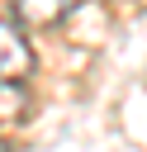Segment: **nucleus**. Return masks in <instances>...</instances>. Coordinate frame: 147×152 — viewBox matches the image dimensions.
Here are the masks:
<instances>
[{"label": "nucleus", "mask_w": 147, "mask_h": 152, "mask_svg": "<svg viewBox=\"0 0 147 152\" xmlns=\"http://www.w3.org/2000/svg\"><path fill=\"white\" fill-rule=\"evenodd\" d=\"M71 5H76V0H9L14 19H19L24 28H52V24H62V19L71 14Z\"/></svg>", "instance_id": "f03ea898"}, {"label": "nucleus", "mask_w": 147, "mask_h": 152, "mask_svg": "<svg viewBox=\"0 0 147 152\" xmlns=\"http://www.w3.org/2000/svg\"><path fill=\"white\" fill-rule=\"evenodd\" d=\"M28 109H33L28 86H24V81H0V128L24 124V119H28Z\"/></svg>", "instance_id": "7ed1b4c3"}, {"label": "nucleus", "mask_w": 147, "mask_h": 152, "mask_svg": "<svg viewBox=\"0 0 147 152\" xmlns=\"http://www.w3.org/2000/svg\"><path fill=\"white\" fill-rule=\"evenodd\" d=\"M33 48L24 38V28L14 19H0V81H24L33 71Z\"/></svg>", "instance_id": "f257e3e1"}]
</instances>
